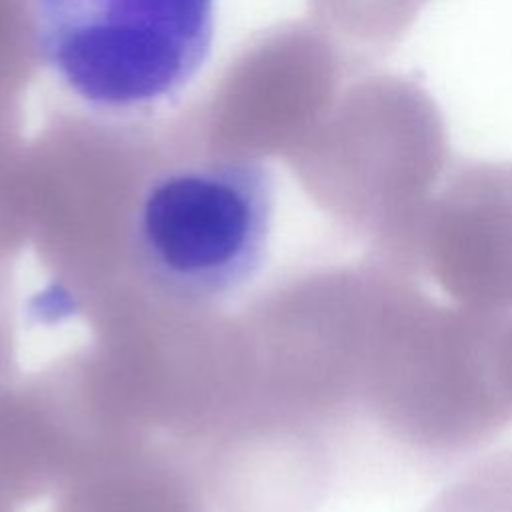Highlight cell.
<instances>
[{
    "mask_svg": "<svg viewBox=\"0 0 512 512\" xmlns=\"http://www.w3.org/2000/svg\"><path fill=\"white\" fill-rule=\"evenodd\" d=\"M422 512H512V450L470 466Z\"/></svg>",
    "mask_w": 512,
    "mask_h": 512,
    "instance_id": "7",
    "label": "cell"
},
{
    "mask_svg": "<svg viewBox=\"0 0 512 512\" xmlns=\"http://www.w3.org/2000/svg\"><path fill=\"white\" fill-rule=\"evenodd\" d=\"M428 0H312L318 14L348 42L368 52L392 48Z\"/></svg>",
    "mask_w": 512,
    "mask_h": 512,
    "instance_id": "6",
    "label": "cell"
},
{
    "mask_svg": "<svg viewBox=\"0 0 512 512\" xmlns=\"http://www.w3.org/2000/svg\"><path fill=\"white\" fill-rule=\"evenodd\" d=\"M502 316L440 304L406 278L376 338L360 410L426 456L482 448L512 422L496 366Z\"/></svg>",
    "mask_w": 512,
    "mask_h": 512,
    "instance_id": "2",
    "label": "cell"
},
{
    "mask_svg": "<svg viewBox=\"0 0 512 512\" xmlns=\"http://www.w3.org/2000/svg\"><path fill=\"white\" fill-rule=\"evenodd\" d=\"M416 252L454 304L512 314V162L458 166L422 212Z\"/></svg>",
    "mask_w": 512,
    "mask_h": 512,
    "instance_id": "5",
    "label": "cell"
},
{
    "mask_svg": "<svg viewBox=\"0 0 512 512\" xmlns=\"http://www.w3.org/2000/svg\"><path fill=\"white\" fill-rule=\"evenodd\" d=\"M32 34L82 102L140 112L176 96L204 64L214 0H32Z\"/></svg>",
    "mask_w": 512,
    "mask_h": 512,
    "instance_id": "3",
    "label": "cell"
},
{
    "mask_svg": "<svg viewBox=\"0 0 512 512\" xmlns=\"http://www.w3.org/2000/svg\"><path fill=\"white\" fill-rule=\"evenodd\" d=\"M274 184L246 158H206L154 174L136 200L132 248L160 288L228 296L258 270L270 236Z\"/></svg>",
    "mask_w": 512,
    "mask_h": 512,
    "instance_id": "4",
    "label": "cell"
},
{
    "mask_svg": "<svg viewBox=\"0 0 512 512\" xmlns=\"http://www.w3.org/2000/svg\"><path fill=\"white\" fill-rule=\"evenodd\" d=\"M448 138L434 98L398 74L352 84L308 144L310 190L370 248L372 260L418 276V226L446 170Z\"/></svg>",
    "mask_w": 512,
    "mask_h": 512,
    "instance_id": "1",
    "label": "cell"
},
{
    "mask_svg": "<svg viewBox=\"0 0 512 512\" xmlns=\"http://www.w3.org/2000/svg\"><path fill=\"white\" fill-rule=\"evenodd\" d=\"M496 366L502 390L512 406V314H504L498 324Z\"/></svg>",
    "mask_w": 512,
    "mask_h": 512,
    "instance_id": "8",
    "label": "cell"
}]
</instances>
